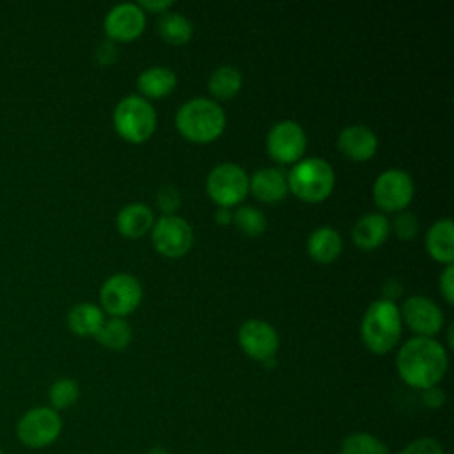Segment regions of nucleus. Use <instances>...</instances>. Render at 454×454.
<instances>
[{"instance_id":"obj_1","label":"nucleus","mask_w":454,"mask_h":454,"mask_svg":"<svg viewBox=\"0 0 454 454\" xmlns=\"http://www.w3.org/2000/svg\"><path fill=\"white\" fill-rule=\"evenodd\" d=\"M399 376L415 388L438 385L447 371V351L433 337H411L397 351Z\"/></svg>"},{"instance_id":"obj_2","label":"nucleus","mask_w":454,"mask_h":454,"mask_svg":"<svg viewBox=\"0 0 454 454\" xmlns=\"http://www.w3.org/2000/svg\"><path fill=\"white\" fill-rule=\"evenodd\" d=\"M176 128L190 142L206 144L222 135L225 112L215 99L192 98L177 108Z\"/></svg>"},{"instance_id":"obj_3","label":"nucleus","mask_w":454,"mask_h":454,"mask_svg":"<svg viewBox=\"0 0 454 454\" xmlns=\"http://www.w3.org/2000/svg\"><path fill=\"white\" fill-rule=\"evenodd\" d=\"M403 321L399 307L385 298L372 301L362 317L360 335L364 344L378 355L388 353L399 342Z\"/></svg>"},{"instance_id":"obj_4","label":"nucleus","mask_w":454,"mask_h":454,"mask_svg":"<svg viewBox=\"0 0 454 454\" xmlns=\"http://www.w3.org/2000/svg\"><path fill=\"white\" fill-rule=\"evenodd\" d=\"M287 177V188L303 202L325 200L335 184V172L332 165L317 156L301 158L293 165Z\"/></svg>"},{"instance_id":"obj_5","label":"nucleus","mask_w":454,"mask_h":454,"mask_svg":"<svg viewBox=\"0 0 454 454\" xmlns=\"http://www.w3.org/2000/svg\"><path fill=\"white\" fill-rule=\"evenodd\" d=\"M112 119L115 131L131 144L145 142L156 128L154 106L149 99L138 94H129L119 99Z\"/></svg>"},{"instance_id":"obj_6","label":"nucleus","mask_w":454,"mask_h":454,"mask_svg":"<svg viewBox=\"0 0 454 454\" xmlns=\"http://www.w3.org/2000/svg\"><path fill=\"white\" fill-rule=\"evenodd\" d=\"M62 431V419L50 406H37L21 415L16 424L18 440L28 449H43L51 445Z\"/></svg>"},{"instance_id":"obj_7","label":"nucleus","mask_w":454,"mask_h":454,"mask_svg":"<svg viewBox=\"0 0 454 454\" xmlns=\"http://www.w3.org/2000/svg\"><path fill=\"white\" fill-rule=\"evenodd\" d=\"M206 192L220 207H231L241 202L248 193V176L241 165L223 161L207 174Z\"/></svg>"},{"instance_id":"obj_8","label":"nucleus","mask_w":454,"mask_h":454,"mask_svg":"<svg viewBox=\"0 0 454 454\" xmlns=\"http://www.w3.org/2000/svg\"><path fill=\"white\" fill-rule=\"evenodd\" d=\"M142 294V284L129 273H115L108 277L99 289L103 310L114 317L129 316L140 305Z\"/></svg>"},{"instance_id":"obj_9","label":"nucleus","mask_w":454,"mask_h":454,"mask_svg":"<svg viewBox=\"0 0 454 454\" xmlns=\"http://www.w3.org/2000/svg\"><path fill=\"white\" fill-rule=\"evenodd\" d=\"M151 241L165 257H183L193 245V229L179 215H163L151 227Z\"/></svg>"},{"instance_id":"obj_10","label":"nucleus","mask_w":454,"mask_h":454,"mask_svg":"<svg viewBox=\"0 0 454 454\" xmlns=\"http://www.w3.org/2000/svg\"><path fill=\"white\" fill-rule=\"evenodd\" d=\"M413 193V179L403 168H387L372 184V199L376 206L387 213L404 211V207L411 202Z\"/></svg>"},{"instance_id":"obj_11","label":"nucleus","mask_w":454,"mask_h":454,"mask_svg":"<svg viewBox=\"0 0 454 454\" xmlns=\"http://www.w3.org/2000/svg\"><path fill=\"white\" fill-rule=\"evenodd\" d=\"M307 147V135L303 128L291 121L284 119L273 124L266 137L268 154L278 163H296L301 160Z\"/></svg>"},{"instance_id":"obj_12","label":"nucleus","mask_w":454,"mask_h":454,"mask_svg":"<svg viewBox=\"0 0 454 454\" xmlns=\"http://www.w3.org/2000/svg\"><path fill=\"white\" fill-rule=\"evenodd\" d=\"M401 321L413 330L419 337H433L443 328L442 309L427 296L413 294L403 301L399 307Z\"/></svg>"},{"instance_id":"obj_13","label":"nucleus","mask_w":454,"mask_h":454,"mask_svg":"<svg viewBox=\"0 0 454 454\" xmlns=\"http://www.w3.org/2000/svg\"><path fill=\"white\" fill-rule=\"evenodd\" d=\"M241 349L254 360L266 362L275 358L278 349V335L275 328L262 319H248L238 330Z\"/></svg>"},{"instance_id":"obj_14","label":"nucleus","mask_w":454,"mask_h":454,"mask_svg":"<svg viewBox=\"0 0 454 454\" xmlns=\"http://www.w3.org/2000/svg\"><path fill=\"white\" fill-rule=\"evenodd\" d=\"M103 25L110 41H133L145 28V12L133 2L117 4L106 12Z\"/></svg>"},{"instance_id":"obj_15","label":"nucleus","mask_w":454,"mask_h":454,"mask_svg":"<svg viewBox=\"0 0 454 454\" xmlns=\"http://www.w3.org/2000/svg\"><path fill=\"white\" fill-rule=\"evenodd\" d=\"M337 145L346 158L353 161H365L376 154L378 137L369 126L351 124L339 133Z\"/></svg>"},{"instance_id":"obj_16","label":"nucleus","mask_w":454,"mask_h":454,"mask_svg":"<svg viewBox=\"0 0 454 454\" xmlns=\"http://www.w3.org/2000/svg\"><path fill=\"white\" fill-rule=\"evenodd\" d=\"M248 190L261 202H278L287 193V177L277 167H262L248 177Z\"/></svg>"},{"instance_id":"obj_17","label":"nucleus","mask_w":454,"mask_h":454,"mask_svg":"<svg viewBox=\"0 0 454 454\" xmlns=\"http://www.w3.org/2000/svg\"><path fill=\"white\" fill-rule=\"evenodd\" d=\"M390 232V222L383 213H367L360 216L353 227V243L364 250L378 248Z\"/></svg>"},{"instance_id":"obj_18","label":"nucleus","mask_w":454,"mask_h":454,"mask_svg":"<svg viewBox=\"0 0 454 454\" xmlns=\"http://www.w3.org/2000/svg\"><path fill=\"white\" fill-rule=\"evenodd\" d=\"M426 248L429 255L443 264L454 261V223L450 218L436 220L426 234Z\"/></svg>"},{"instance_id":"obj_19","label":"nucleus","mask_w":454,"mask_h":454,"mask_svg":"<svg viewBox=\"0 0 454 454\" xmlns=\"http://www.w3.org/2000/svg\"><path fill=\"white\" fill-rule=\"evenodd\" d=\"M154 223V213L147 204L131 202L117 213V229L126 238H140L151 231Z\"/></svg>"},{"instance_id":"obj_20","label":"nucleus","mask_w":454,"mask_h":454,"mask_svg":"<svg viewBox=\"0 0 454 454\" xmlns=\"http://www.w3.org/2000/svg\"><path fill=\"white\" fill-rule=\"evenodd\" d=\"M177 76L167 66H151L144 69L137 78V87L142 92V98H163L176 89Z\"/></svg>"},{"instance_id":"obj_21","label":"nucleus","mask_w":454,"mask_h":454,"mask_svg":"<svg viewBox=\"0 0 454 454\" xmlns=\"http://www.w3.org/2000/svg\"><path fill=\"white\" fill-rule=\"evenodd\" d=\"M342 250L340 234L333 227H317L307 239V252L317 262H332Z\"/></svg>"},{"instance_id":"obj_22","label":"nucleus","mask_w":454,"mask_h":454,"mask_svg":"<svg viewBox=\"0 0 454 454\" xmlns=\"http://www.w3.org/2000/svg\"><path fill=\"white\" fill-rule=\"evenodd\" d=\"M105 323L103 310L89 301L76 303L67 312V326L76 335H96Z\"/></svg>"},{"instance_id":"obj_23","label":"nucleus","mask_w":454,"mask_h":454,"mask_svg":"<svg viewBox=\"0 0 454 454\" xmlns=\"http://www.w3.org/2000/svg\"><path fill=\"white\" fill-rule=\"evenodd\" d=\"M243 83V76L241 71L236 66L231 64H223L220 67H216L207 80V89L211 92V96L215 99H231L234 98Z\"/></svg>"},{"instance_id":"obj_24","label":"nucleus","mask_w":454,"mask_h":454,"mask_svg":"<svg viewBox=\"0 0 454 454\" xmlns=\"http://www.w3.org/2000/svg\"><path fill=\"white\" fill-rule=\"evenodd\" d=\"M158 32L170 44H184L193 35V25L184 14L165 11L158 20Z\"/></svg>"},{"instance_id":"obj_25","label":"nucleus","mask_w":454,"mask_h":454,"mask_svg":"<svg viewBox=\"0 0 454 454\" xmlns=\"http://www.w3.org/2000/svg\"><path fill=\"white\" fill-rule=\"evenodd\" d=\"M99 344L110 349H122L131 342V326L122 317H112L103 323L99 332L94 335Z\"/></svg>"},{"instance_id":"obj_26","label":"nucleus","mask_w":454,"mask_h":454,"mask_svg":"<svg viewBox=\"0 0 454 454\" xmlns=\"http://www.w3.org/2000/svg\"><path fill=\"white\" fill-rule=\"evenodd\" d=\"M232 223L247 236H259L266 229V216L254 206H241L232 213Z\"/></svg>"},{"instance_id":"obj_27","label":"nucleus","mask_w":454,"mask_h":454,"mask_svg":"<svg viewBox=\"0 0 454 454\" xmlns=\"http://www.w3.org/2000/svg\"><path fill=\"white\" fill-rule=\"evenodd\" d=\"M340 452L342 454H388V449L381 440L367 433H355L342 442Z\"/></svg>"},{"instance_id":"obj_28","label":"nucleus","mask_w":454,"mask_h":454,"mask_svg":"<svg viewBox=\"0 0 454 454\" xmlns=\"http://www.w3.org/2000/svg\"><path fill=\"white\" fill-rule=\"evenodd\" d=\"M48 395H50V403H51L53 410H64L76 403V399L80 395V388L74 380L59 378L57 381L51 383Z\"/></svg>"},{"instance_id":"obj_29","label":"nucleus","mask_w":454,"mask_h":454,"mask_svg":"<svg viewBox=\"0 0 454 454\" xmlns=\"http://www.w3.org/2000/svg\"><path fill=\"white\" fill-rule=\"evenodd\" d=\"M394 232L399 239H411L419 232V218L411 211H399L392 222Z\"/></svg>"},{"instance_id":"obj_30","label":"nucleus","mask_w":454,"mask_h":454,"mask_svg":"<svg viewBox=\"0 0 454 454\" xmlns=\"http://www.w3.org/2000/svg\"><path fill=\"white\" fill-rule=\"evenodd\" d=\"M156 202L163 215H174L181 206V193L174 184H163L156 193Z\"/></svg>"},{"instance_id":"obj_31","label":"nucleus","mask_w":454,"mask_h":454,"mask_svg":"<svg viewBox=\"0 0 454 454\" xmlns=\"http://www.w3.org/2000/svg\"><path fill=\"white\" fill-rule=\"evenodd\" d=\"M397 454H443L442 445L433 438H419Z\"/></svg>"},{"instance_id":"obj_32","label":"nucleus","mask_w":454,"mask_h":454,"mask_svg":"<svg viewBox=\"0 0 454 454\" xmlns=\"http://www.w3.org/2000/svg\"><path fill=\"white\" fill-rule=\"evenodd\" d=\"M440 291L447 303L454 301V264H447L440 275Z\"/></svg>"},{"instance_id":"obj_33","label":"nucleus","mask_w":454,"mask_h":454,"mask_svg":"<svg viewBox=\"0 0 454 454\" xmlns=\"http://www.w3.org/2000/svg\"><path fill=\"white\" fill-rule=\"evenodd\" d=\"M117 55H119L117 46H115V43L110 41V39L99 43V46H98V50H96V57H98V60H99L101 64H112V62H115V60H117Z\"/></svg>"},{"instance_id":"obj_34","label":"nucleus","mask_w":454,"mask_h":454,"mask_svg":"<svg viewBox=\"0 0 454 454\" xmlns=\"http://www.w3.org/2000/svg\"><path fill=\"white\" fill-rule=\"evenodd\" d=\"M422 399L427 406L431 408H438L445 403V394L442 388H438L436 385L434 387H429V388H424L422 390Z\"/></svg>"},{"instance_id":"obj_35","label":"nucleus","mask_w":454,"mask_h":454,"mask_svg":"<svg viewBox=\"0 0 454 454\" xmlns=\"http://www.w3.org/2000/svg\"><path fill=\"white\" fill-rule=\"evenodd\" d=\"M172 0H140L138 2V7L142 11H154V12H160L163 14L167 9L172 7Z\"/></svg>"},{"instance_id":"obj_36","label":"nucleus","mask_w":454,"mask_h":454,"mask_svg":"<svg viewBox=\"0 0 454 454\" xmlns=\"http://www.w3.org/2000/svg\"><path fill=\"white\" fill-rule=\"evenodd\" d=\"M381 291H383V298H385V300L394 301V298L401 296V293H403V286H401V282H399V280H395V278H388V280L383 284Z\"/></svg>"},{"instance_id":"obj_37","label":"nucleus","mask_w":454,"mask_h":454,"mask_svg":"<svg viewBox=\"0 0 454 454\" xmlns=\"http://www.w3.org/2000/svg\"><path fill=\"white\" fill-rule=\"evenodd\" d=\"M215 220L220 225H227L232 222V213L229 211V207H218L215 213Z\"/></svg>"},{"instance_id":"obj_38","label":"nucleus","mask_w":454,"mask_h":454,"mask_svg":"<svg viewBox=\"0 0 454 454\" xmlns=\"http://www.w3.org/2000/svg\"><path fill=\"white\" fill-rule=\"evenodd\" d=\"M149 454H168V452L165 449H161V447H154V449H151Z\"/></svg>"},{"instance_id":"obj_39","label":"nucleus","mask_w":454,"mask_h":454,"mask_svg":"<svg viewBox=\"0 0 454 454\" xmlns=\"http://www.w3.org/2000/svg\"><path fill=\"white\" fill-rule=\"evenodd\" d=\"M0 454H5V452H4V450H2V449H0Z\"/></svg>"}]
</instances>
